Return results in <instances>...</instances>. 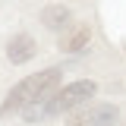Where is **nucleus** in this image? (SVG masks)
I'll list each match as a JSON object with an SVG mask.
<instances>
[{
	"label": "nucleus",
	"mask_w": 126,
	"mask_h": 126,
	"mask_svg": "<svg viewBox=\"0 0 126 126\" xmlns=\"http://www.w3.org/2000/svg\"><path fill=\"white\" fill-rule=\"evenodd\" d=\"M57 85H60V69L50 66V69H41L35 76H25L19 85L10 88L6 101L0 104V117H10V113H19L29 104H38V101H47L57 94Z\"/></svg>",
	"instance_id": "obj_1"
},
{
	"label": "nucleus",
	"mask_w": 126,
	"mask_h": 126,
	"mask_svg": "<svg viewBox=\"0 0 126 126\" xmlns=\"http://www.w3.org/2000/svg\"><path fill=\"white\" fill-rule=\"evenodd\" d=\"M94 92H98V85H94L92 79H79V82H69V85L57 88V94L50 98V110H54V113L79 110L85 101H92V98H94Z\"/></svg>",
	"instance_id": "obj_2"
},
{
	"label": "nucleus",
	"mask_w": 126,
	"mask_h": 126,
	"mask_svg": "<svg viewBox=\"0 0 126 126\" xmlns=\"http://www.w3.org/2000/svg\"><path fill=\"white\" fill-rule=\"evenodd\" d=\"M120 110L117 104H82L79 110H73L66 117V126H117Z\"/></svg>",
	"instance_id": "obj_3"
},
{
	"label": "nucleus",
	"mask_w": 126,
	"mask_h": 126,
	"mask_svg": "<svg viewBox=\"0 0 126 126\" xmlns=\"http://www.w3.org/2000/svg\"><path fill=\"white\" fill-rule=\"evenodd\" d=\"M35 50H38V44H35V38L32 35H13L10 38V44H6V60L10 63H29L32 57H35Z\"/></svg>",
	"instance_id": "obj_4"
},
{
	"label": "nucleus",
	"mask_w": 126,
	"mask_h": 126,
	"mask_svg": "<svg viewBox=\"0 0 126 126\" xmlns=\"http://www.w3.org/2000/svg\"><path fill=\"white\" fill-rule=\"evenodd\" d=\"M69 19H73V13L66 6H60V3H54V6H44L41 25H47L50 32H63V29H69Z\"/></svg>",
	"instance_id": "obj_5"
},
{
	"label": "nucleus",
	"mask_w": 126,
	"mask_h": 126,
	"mask_svg": "<svg viewBox=\"0 0 126 126\" xmlns=\"http://www.w3.org/2000/svg\"><path fill=\"white\" fill-rule=\"evenodd\" d=\"M88 38H92V29H88V25H76V29L69 32V38L63 41V50H69V54H79L82 47L88 44Z\"/></svg>",
	"instance_id": "obj_6"
}]
</instances>
